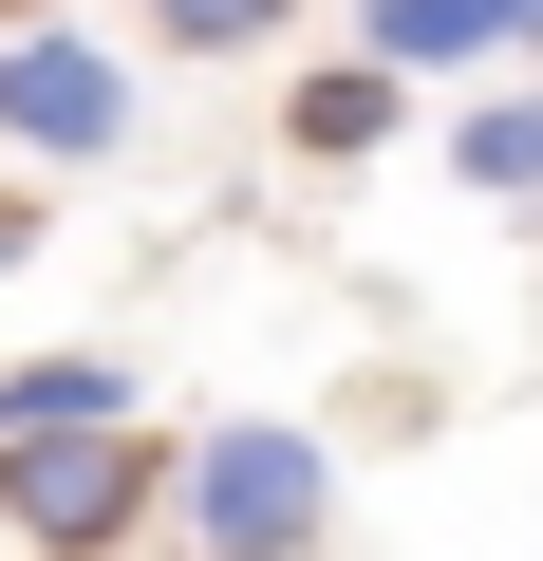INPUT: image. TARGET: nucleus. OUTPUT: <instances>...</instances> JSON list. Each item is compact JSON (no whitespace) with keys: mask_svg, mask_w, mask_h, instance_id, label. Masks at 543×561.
Returning a JSON list of instances; mask_svg holds the SVG:
<instances>
[{"mask_svg":"<svg viewBox=\"0 0 543 561\" xmlns=\"http://www.w3.org/2000/svg\"><path fill=\"white\" fill-rule=\"evenodd\" d=\"M0 20H57V0H0Z\"/></svg>","mask_w":543,"mask_h":561,"instance_id":"9d476101","label":"nucleus"},{"mask_svg":"<svg viewBox=\"0 0 543 561\" xmlns=\"http://www.w3.org/2000/svg\"><path fill=\"white\" fill-rule=\"evenodd\" d=\"M394 131H412V94H394L357 38H338V57H301V94H282V150H301V169H375Z\"/></svg>","mask_w":543,"mask_h":561,"instance_id":"39448f33","label":"nucleus"},{"mask_svg":"<svg viewBox=\"0 0 543 561\" xmlns=\"http://www.w3.org/2000/svg\"><path fill=\"white\" fill-rule=\"evenodd\" d=\"M169 524H188V561H319L338 449L301 412H206V431H169Z\"/></svg>","mask_w":543,"mask_h":561,"instance_id":"f257e3e1","label":"nucleus"},{"mask_svg":"<svg viewBox=\"0 0 543 561\" xmlns=\"http://www.w3.org/2000/svg\"><path fill=\"white\" fill-rule=\"evenodd\" d=\"M357 57L394 94H468V76H524L506 57V0H357Z\"/></svg>","mask_w":543,"mask_h":561,"instance_id":"20e7f679","label":"nucleus"},{"mask_svg":"<svg viewBox=\"0 0 543 561\" xmlns=\"http://www.w3.org/2000/svg\"><path fill=\"white\" fill-rule=\"evenodd\" d=\"M94 412H150V375H132V356H94V337L0 356V449H20V431H94Z\"/></svg>","mask_w":543,"mask_h":561,"instance_id":"0eeeda50","label":"nucleus"},{"mask_svg":"<svg viewBox=\"0 0 543 561\" xmlns=\"http://www.w3.org/2000/svg\"><path fill=\"white\" fill-rule=\"evenodd\" d=\"M301 20H319V0H132L150 57H282Z\"/></svg>","mask_w":543,"mask_h":561,"instance_id":"6e6552de","label":"nucleus"},{"mask_svg":"<svg viewBox=\"0 0 543 561\" xmlns=\"http://www.w3.org/2000/svg\"><path fill=\"white\" fill-rule=\"evenodd\" d=\"M169 524V431L150 412H94V431H20L0 449V542L20 561H132Z\"/></svg>","mask_w":543,"mask_h":561,"instance_id":"f03ea898","label":"nucleus"},{"mask_svg":"<svg viewBox=\"0 0 543 561\" xmlns=\"http://www.w3.org/2000/svg\"><path fill=\"white\" fill-rule=\"evenodd\" d=\"M38 262V187H0V280H20Z\"/></svg>","mask_w":543,"mask_h":561,"instance_id":"1a4fd4ad","label":"nucleus"},{"mask_svg":"<svg viewBox=\"0 0 543 561\" xmlns=\"http://www.w3.org/2000/svg\"><path fill=\"white\" fill-rule=\"evenodd\" d=\"M450 187L468 206H543V76H468L450 94Z\"/></svg>","mask_w":543,"mask_h":561,"instance_id":"423d86ee","label":"nucleus"},{"mask_svg":"<svg viewBox=\"0 0 543 561\" xmlns=\"http://www.w3.org/2000/svg\"><path fill=\"white\" fill-rule=\"evenodd\" d=\"M150 131V76H132V38H94V20H0V169H113Z\"/></svg>","mask_w":543,"mask_h":561,"instance_id":"7ed1b4c3","label":"nucleus"}]
</instances>
